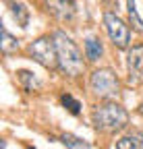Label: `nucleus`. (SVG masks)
<instances>
[{"label":"nucleus","instance_id":"f257e3e1","mask_svg":"<svg viewBox=\"0 0 143 149\" xmlns=\"http://www.w3.org/2000/svg\"><path fill=\"white\" fill-rule=\"evenodd\" d=\"M54 44L58 52V68L68 77H79L83 72V56L77 48V44L70 40L64 31H54Z\"/></svg>","mask_w":143,"mask_h":149},{"label":"nucleus","instance_id":"f03ea898","mask_svg":"<svg viewBox=\"0 0 143 149\" xmlns=\"http://www.w3.org/2000/svg\"><path fill=\"white\" fill-rule=\"evenodd\" d=\"M93 126L104 133H116L129 124V112L116 102H104L91 112Z\"/></svg>","mask_w":143,"mask_h":149},{"label":"nucleus","instance_id":"7ed1b4c3","mask_svg":"<svg viewBox=\"0 0 143 149\" xmlns=\"http://www.w3.org/2000/svg\"><path fill=\"white\" fill-rule=\"evenodd\" d=\"M89 85H91V91L98 97L108 100V102L118 97V93H120V81H118L116 72L112 68H98V70H93L91 79H89Z\"/></svg>","mask_w":143,"mask_h":149},{"label":"nucleus","instance_id":"20e7f679","mask_svg":"<svg viewBox=\"0 0 143 149\" xmlns=\"http://www.w3.org/2000/svg\"><path fill=\"white\" fill-rule=\"evenodd\" d=\"M29 54L35 62H40L46 68H50V70L58 68V52H56L54 37H48V35L38 37L35 42L29 44Z\"/></svg>","mask_w":143,"mask_h":149},{"label":"nucleus","instance_id":"39448f33","mask_svg":"<svg viewBox=\"0 0 143 149\" xmlns=\"http://www.w3.org/2000/svg\"><path fill=\"white\" fill-rule=\"evenodd\" d=\"M104 25H106V31H108L112 44L118 48V50H127L129 44H131V31L129 27L124 25V21L112 10L104 13Z\"/></svg>","mask_w":143,"mask_h":149},{"label":"nucleus","instance_id":"423d86ee","mask_svg":"<svg viewBox=\"0 0 143 149\" xmlns=\"http://www.w3.org/2000/svg\"><path fill=\"white\" fill-rule=\"evenodd\" d=\"M127 68H129V83L141 85L143 83V44H137L129 50Z\"/></svg>","mask_w":143,"mask_h":149},{"label":"nucleus","instance_id":"0eeeda50","mask_svg":"<svg viewBox=\"0 0 143 149\" xmlns=\"http://www.w3.org/2000/svg\"><path fill=\"white\" fill-rule=\"evenodd\" d=\"M46 2H48V10L60 21H70L77 13L75 0H46Z\"/></svg>","mask_w":143,"mask_h":149},{"label":"nucleus","instance_id":"6e6552de","mask_svg":"<svg viewBox=\"0 0 143 149\" xmlns=\"http://www.w3.org/2000/svg\"><path fill=\"white\" fill-rule=\"evenodd\" d=\"M102 52L104 50H102L100 40H96V37H87V40H85V56H87V60H91V62L100 60Z\"/></svg>","mask_w":143,"mask_h":149},{"label":"nucleus","instance_id":"1a4fd4ad","mask_svg":"<svg viewBox=\"0 0 143 149\" xmlns=\"http://www.w3.org/2000/svg\"><path fill=\"white\" fill-rule=\"evenodd\" d=\"M10 13H13L15 21L19 23L21 27H27V25H29V10H27L25 4H17V2H13V4H10Z\"/></svg>","mask_w":143,"mask_h":149},{"label":"nucleus","instance_id":"9d476101","mask_svg":"<svg viewBox=\"0 0 143 149\" xmlns=\"http://www.w3.org/2000/svg\"><path fill=\"white\" fill-rule=\"evenodd\" d=\"M17 74H19V81L25 85L27 91H38V89H40V81L35 79L33 72H29V70H19Z\"/></svg>","mask_w":143,"mask_h":149},{"label":"nucleus","instance_id":"9b49d317","mask_svg":"<svg viewBox=\"0 0 143 149\" xmlns=\"http://www.w3.org/2000/svg\"><path fill=\"white\" fill-rule=\"evenodd\" d=\"M17 48H19V40L13 37V35L2 27V52H4V54H10V52H15Z\"/></svg>","mask_w":143,"mask_h":149},{"label":"nucleus","instance_id":"f8f14e48","mask_svg":"<svg viewBox=\"0 0 143 149\" xmlns=\"http://www.w3.org/2000/svg\"><path fill=\"white\" fill-rule=\"evenodd\" d=\"M127 10H129V21H131V25H133L137 31H141V29H143V23H141V17H139L137 8H135V0H127Z\"/></svg>","mask_w":143,"mask_h":149},{"label":"nucleus","instance_id":"ddd939ff","mask_svg":"<svg viewBox=\"0 0 143 149\" xmlns=\"http://www.w3.org/2000/svg\"><path fill=\"white\" fill-rule=\"evenodd\" d=\"M60 102H62V106L70 112V114H75V116H77L79 112H81V104H79L73 95H70V93H64V95L60 97Z\"/></svg>","mask_w":143,"mask_h":149},{"label":"nucleus","instance_id":"4468645a","mask_svg":"<svg viewBox=\"0 0 143 149\" xmlns=\"http://www.w3.org/2000/svg\"><path fill=\"white\" fill-rule=\"evenodd\" d=\"M62 143H64L68 149H89V145H87L83 139L75 137V135H62Z\"/></svg>","mask_w":143,"mask_h":149},{"label":"nucleus","instance_id":"2eb2a0df","mask_svg":"<svg viewBox=\"0 0 143 149\" xmlns=\"http://www.w3.org/2000/svg\"><path fill=\"white\" fill-rule=\"evenodd\" d=\"M116 149H141V141L139 137H122L116 141Z\"/></svg>","mask_w":143,"mask_h":149},{"label":"nucleus","instance_id":"dca6fc26","mask_svg":"<svg viewBox=\"0 0 143 149\" xmlns=\"http://www.w3.org/2000/svg\"><path fill=\"white\" fill-rule=\"evenodd\" d=\"M104 4H106V6H114L116 0H104Z\"/></svg>","mask_w":143,"mask_h":149},{"label":"nucleus","instance_id":"f3484780","mask_svg":"<svg viewBox=\"0 0 143 149\" xmlns=\"http://www.w3.org/2000/svg\"><path fill=\"white\" fill-rule=\"evenodd\" d=\"M137 112H139V114H143V102L139 104V108H137Z\"/></svg>","mask_w":143,"mask_h":149},{"label":"nucleus","instance_id":"a211bd4d","mask_svg":"<svg viewBox=\"0 0 143 149\" xmlns=\"http://www.w3.org/2000/svg\"><path fill=\"white\" fill-rule=\"evenodd\" d=\"M29 149H33V147H29Z\"/></svg>","mask_w":143,"mask_h":149}]
</instances>
